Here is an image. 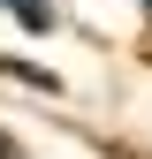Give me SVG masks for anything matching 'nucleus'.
I'll use <instances>...</instances> for the list:
<instances>
[{"mask_svg": "<svg viewBox=\"0 0 152 159\" xmlns=\"http://www.w3.org/2000/svg\"><path fill=\"white\" fill-rule=\"evenodd\" d=\"M8 15H15V23H31V30H38V23H46V0H8Z\"/></svg>", "mask_w": 152, "mask_h": 159, "instance_id": "1", "label": "nucleus"}]
</instances>
